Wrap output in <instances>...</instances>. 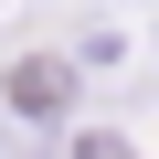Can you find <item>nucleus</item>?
Returning a JSON list of instances; mask_svg holds the SVG:
<instances>
[{
  "mask_svg": "<svg viewBox=\"0 0 159 159\" xmlns=\"http://www.w3.org/2000/svg\"><path fill=\"white\" fill-rule=\"evenodd\" d=\"M74 159H138L127 138H106V127H85V138H74Z\"/></svg>",
  "mask_w": 159,
  "mask_h": 159,
  "instance_id": "nucleus-2",
  "label": "nucleus"
},
{
  "mask_svg": "<svg viewBox=\"0 0 159 159\" xmlns=\"http://www.w3.org/2000/svg\"><path fill=\"white\" fill-rule=\"evenodd\" d=\"M64 106H74V64H64V53H21V64H11V117L53 127Z\"/></svg>",
  "mask_w": 159,
  "mask_h": 159,
  "instance_id": "nucleus-1",
  "label": "nucleus"
}]
</instances>
